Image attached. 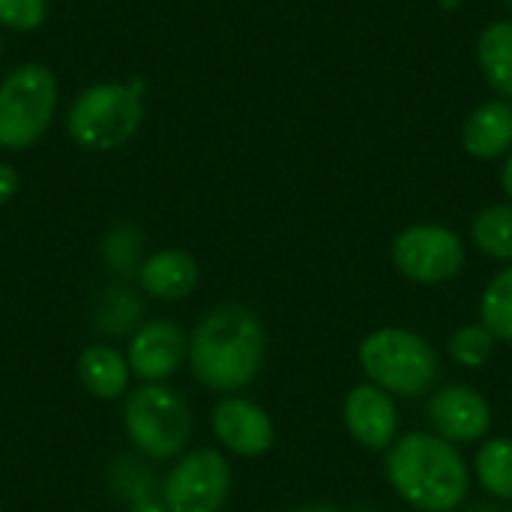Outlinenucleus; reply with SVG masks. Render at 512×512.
Listing matches in <instances>:
<instances>
[{
	"instance_id": "1",
	"label": "nucleus",
	"mask_w": 512,
	"mask_h": 512,
	"mask_svg": "<svg viewBox=\"0 0 512 512\" xmlns=\"http://www.w3.org/2000/svg\"><path fill=\"white\" fill-rule=\"evenodd\" d=\"M264 324L246 306H216L189 339V366L201 387L213 393L246 390L264 363Z\"/></svg>"
},
{
	"instance_id": "2",
	"label": "nucleus",
	"mask_w": 512,
	"mask_h": 512,
	"mask_svg": "<svg viewBox=\"0 0 512 512\" xmlns=\"http://www.w3.org/2000/svg\"><path fill=\"white\" fill-rule=\"evenodd\" d=\"M387 477L399 498L420 512L459 510L471 489L468 465L459 450L429 432H411L390 447Z\"/></svg>"
},
{
	"instance_id": "3",
	"label": "nucleus",
	"mask_w": 512,
	"mask_h": 512,
	"mask_svg": "<svg viewBox=\"0 0 512 512\" xmlns=\"http://www.w3.org/2000/svg\"><path fill=\"white\" fill-rule=\"evenodd\" d=\"M144 123V81H99L84 87L69 111L66 132L84 150H117Z\"/></svg>"
},
{
	"instance_id": "4",
	"label": "nucleus",
	"mask_w": 512,
	"mask_h": 512,
	"mask_svg": "<svg viewBox=\"0 0 512 512\" xmlns=\"http://www.w3.org/2000/svg\"><path fill=\"white\" fill-rule=\"evenodd\" d=\"M360 369L369 384L390 396L414 399L435 387L441 363L426 336L402 327H384L360 342Z\"/></svg>"
},
{
	"instance_id": "5",
	"label": "nucleus",
	"mask_w": 512,
	"mask_h": 512,
	"mask_svg": "<svg viewBox=\"0 0 512 512\" xmlns=\"http://www.w3.org/2000/svg\"><path fill=\"white\" fill-rule=\"evenodd\" d=\"M57 111V78L42 63H21L0 81V150H30Z\"/></svg>"
},
{
	"instance_id": "6",
	"label": "nucleus",
	"mask_w": 512,
	"mask_h": 512,
	"mask_svg": "<svg viewBox=\"0 0 512 512\" xmlns=\"http://www.w3.org/2000/svg\"><path fill=\"white\" fill-rule=\"evenodd\" d=\"M123 423L129 441L147 459L162 462L186 450L192 435V408L177 390L165 384H144L135 393H129Z\"/></svg>"
},
{
	"instance_id": "7",
	"label": "nucleus",
	"mask_w": 512,
	"mask_h": 512,
	"mask_svg": "<svg viewBox=\"0 0 512 512\" xmlns=\"http://www.w3.org/2000/svg\"><path fill=\"white\" fill-rule=\"evenodd\" d=\"M393 264L417 285H441L462 273L465 246L456 231L435 222H420L393 240Z\"/></svg>"
},
{
	"instance_id": "8",
	"label": "nucleus",
	"mask_w": 512,
	"mask_h": 512,
	"mask_svg": "<svg viewBox=\"0 0 512 512\" xmlns=\"http://www.w3.org/2000/svg\"><path fill=\"white\" fill-rule=\"evenodd\" d=\"M231 495V465L216 450L183 456L162 486L168 512H219Z\"/></svg>"
},
{
	"instance_id": "9",
	"label": "nucleus",
	"mask_w": 512,
	"mask_h": 512,
	"mask_svg": "<svg viewBox=\"0 0 512 512\" xmlns=\"http://www.w3.org/2000/svg\"><path fill=\"white\" fill-rule=\"evenodd\" d=\"M429 423L450 444H474L489 435L492 408L474 387L450 384L429 399Z\"/></svg>"
},
{
	"instance_id": "10",
	"label": "nucleus",
	"mask_w": 512,
	"mask_h": 512,
	"mask_svg": "<svg viewBox=\"0 0 512 512\" xmlns=\"http://www.w3.org/2000/svg\"><path fill=\"white\" fill-rule=\"evenodd\" d=\"M186 354H189L186 333L174 321L156 318L135 330L126 360H129V369L135 378H141L147 384H162L165 378L177 375Z\"/></svg>"
},
{
	"instance_id": "11",
	"label": "nucleus",
	"mask_w": 512,
	"mask_h": 512,
	"mask_svg": "<svg viewBox=\"0 0 512 512\" xmlns=\"http://www.w3.org/2000/svg\"><path fill=\"white\" fill-rule=\"evenodd\" d=\"M213 435L219 438L225 450L243 459L264 456L276 438L273 420L267 417V411L240 396H225L213 408Z\"/></svg>"
},
{
	"instance_id": "12",
	"label": "nucleus",
	"mask_w": 512,
	"mask_h": 512,
	"mask_svg": "<svg viewBox=\"0 0 512 512\" xmlns=\"http://www.w3.org/2000/svg\"><path fill=\"white\" fill-rule=\"evenodd\" d=\"M345 426L366 450H390L399 432V411L387 390L360 384L345 399Z\"/></svg>"
},
{
	"instance_id": "13",
	"label": "nucleus",
	"mask_w": 512,
	"mask_h": 512,
	"mask_svg": "<svg viewBox=\"0 0 512 512\" xmlns=\"http://www.w3.org/2000/svg\"><path fill=\"white\" fill-rule=\"evenodd\" d=\"M138 282H141L144 294L165 300V303H174V300H183L195 291L198 264L183 249H162V252H153L138 267Z\"/></svg>"
},
{
	"instance_id": "14",
	"label": "nucleus",
	"mask_w": 512,
	"mask_h": 512,
	"mask_svg": "<svg viewBox=\"0 0 512 512\" xmlns=\"http://www.w3.org/2000/svg\"><path fill=\"white\" fill-rule=\"evenodd\" d=\"M462 144L474 159H501L512 150V102L492 99L477 105L462 126Z\"/></svg>"
},
{
	"instance_id": "15",
	"label": "nucleus",
	"mask_w": 512,
	"mask_h": 512,
	"mask_svg": "<svg viewBox=\"0 0 512 512\" xmlns=\"http://www.w3.org/2000/svg\"><path fill=\"white\" fill-rule=\"evenodd\" d=\"M129 360L111 345H90L78 357V378L96 399H120L129 387Z\"/></svg>"
},
{
	"instance_id": "16",
	"label": "nucleus",
	"mask_w": 512,
	"mask_h": 512,
	"mask_svg": "<svg viewBox=\"0 0 512 512\" xmlns=\"http://www.w3.org/2000/svg\"><path fill=\"white\" fill-rule=\"evenodd\" d=\"M477 63L489 87L512 102V21H492L480 30Z\"/></svg>"
},
{
	"instance_id": "17",
	"label": "nucleus",
	"mask_w": 512,
	"mask_h": 512,
	"mask_svg": "<svg viewBox=\"0 0 512 512\" xmlns=\"http://www.w3.org/2000/svg\"><path fill=\"white\" fill-rule=\"evenodd\" d=\"M474 243L483 255L512 261V204H492L474 219Z\"/></svg>"
},
{
	"instance_id": "18",
	"label": "nucleus",
	"mask_w": 512,
	"mask_h": 512,
	"mask_svg": "<svg viewBox=\"0 0 512 512\" xmlns=\"http://www.w3.org/2000/svg\"><path fill=\"white\" fill-rule=\"evenodd\" d=\"M480 321L495 336V342L512 345V267L501 270L483 291Z\"/></svg>"
},
{
	"instance_id": "19",
	"label": "nucleus",
	"mask_w": 512,
	"mask_h": 512,
	"mask_svg": "<svg viewBox=\"0 0 512 512\" xmlns=\"http://www.w3.org/2000/svg\"><path fill=\"white\" fill-rule=\"evenodd\" d=\"M477 477L489 495L512 501V438H495L480 447Z\"/></svg>"
},
{
	"instance_id": "20",
	"label": "nucleus",
	"mask_w": 512,
	"mask_h": 512,
	"mask_svg": "<svg viewBox=\"0 0 512 512\" xmlns=\"http://www.w3.org/2000/svg\"><path fill=\"white\" fill-rule=\"evenodd\" d=\"M450 348V357L465 366V369H483L492 354H495V336L483 327V324H471V327H462L450 336L447 342Z\"/></svg>"
},
{
	"instance_id": "21",
	"label": "nucleus",
	"mask_w": 512,
	"mask_h": 512,
	"mask_svg": "<svg viewBox=\"0 0 512 512\" xmlns=\"http://www.w3.org/2000/svg\"><path fill=\"white\" fill-rule=\"evenodd\" d=\"M48 18V0H0V27L30 33Z\"/></svg>"
},
{
	"instance_id": "22",
	"label": "nucleus",
	"mask_w": 512,
	"mask_h": 512,
	"mask_svg": "<svg viewBox=\"0 0 512 512\" xmlns=\"http://www.w3.org/2000/svg\"><path fill=\"white\" fill-rule=\"evenodd\" d=\"M138 249H141V237L135 228H114L105 240V261L111 264V270L117 273H129L138 261Z\"/></svg>"
},
{
	"instance_id": "23",
	"label": "nucleus",
	"mask_w": 512,
	"mask_h": 512,
	"mask_svg": "<svg viewBox=\"0 0 512 512\" xmlns=\"http://www.w3.org/2000/svg\"><path fill=\"white\" fill-rule=\"evenodd\" d=\"M138 318V300L132 291L126 288H111L108 297H105V306H102V327L108 333H120V330H129Z\"/></svg>"
},
{
	"instance_id": "24",
	"label": "nucleus",
	"mask_w": 512,
	"mask_h": 512,
	"mask_svg": "<svg viewBox=\"0 0 512 512\" xmlns=\"http://www.w3.org/2000/svg\"><path fill=\"white\" fill-rule=\"evenodd\" d=\"M18 186H21L18 171H15L9 162H0V207L9 204V201L18 195Z\"/></svg>"
},
{
	"instance_id": "25",
	"label": "nucleus",
	"mask_w": 512,
	"mask_h": 512,
	"mask_svg": "<svg viewBox=\"0 0 512 512\" xmlns=\"http://www.w3.org/2000/svg\"><path fill=\"white\" fill-rule=\"evenodd\" d=\"M129 512H168V507L156 498H144V501H135Z\"/></svg>"
},
{
	"instance_id": "26",
	"label": "nucleus",
	"mask_w": 512,
	"mask_h": 512,
	"mask_svg": "<svg viewBox=\"0 0 512 512\" xmlns=\"http://www.w3.org/2000/svg\"><path fill=\"white\" fill-rule=\"evenodd\" d=\"M501 186H504V195L510 198V204H512V153L507 156V162H504V171H501Z\"/></svg>"
},
{
	"instance_id": "27",
	"label": "nucleus",
	"mask_w": 512,
	"mask_h": 512,
	"mask_svg": "<svg viewBox=\"0 0 512 512\" xmlns=\"http://www.w3.org/2000/svg\"><path fill=\"white\" fill-rule=\"evenodd\" d=\"M294 512H342V510L327 507V504H309V507H300V510H294Z\"/></svg>"
},
{
	"instance_id": "28",
	"label": "nucleus",
	"mask_w": 512,
	"mask_h": 512,
	"mask_svg": "<svg viewBox=\"0 0 512 512\" xmlns=\"http://www.w3.org/2000/svg\"><path fill=\"white\" fill-rule=\"evenodd\" d=\"M474 512H501V510H498V507H477Z\"/></svg>"
},
{
	"instance_id": "29",
	"label": "nucleus",
	"mask_w": 512,
	"mask_h": 512,
	"mask_svg": "<svg viewBox=\"0 0 512 512\" xmlns=\"http://www.w3.org/2000/svg\"><path fill=\"white\" fill-rule=\"evenodd\" d=\"M507 6H510V9H512V0H507Z\"/></svg>"
}]
</instances>
